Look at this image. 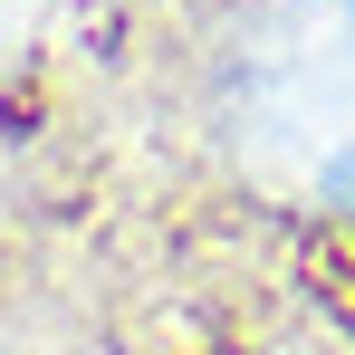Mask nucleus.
<instances>
[{
	"label": "nucleus",
	"instance_id": "nucleus-1",
	"mask_svg": "<svg viewBox=\"0 0 355 355\" xmlns=\"http://www.w3.org/2000/svg\"><path fill=\"white\" fill-rule=\"evenodd\" d=\"M307 279H317V297L336 307V327L355 336V231H327L317 250H307Z\"/></svg>",
	"mask_w": 355,
	"mask_h": 355
}]
</instances>
